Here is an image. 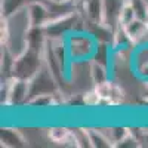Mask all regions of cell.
<instances>
[{
	"label": "cell",
	"mask_w": 148,
	"mask_h": 148,
	"mask_svg": "<svg viewBox=\"0 0 148 148\" xmlns=\"http://www.w3.org/2000/svg\"><path fill=\"white\" fill-rule=\"evenodd\" d=\"M99 43L101 42L88 30L71 31L64 39V46L70 61H92Z\"/></svg>",
	"instance_id": "obj_1"
},
{
	"label": "cell",
	"mask_w": 148,
	"mask_h": 148,
	"mask_svg": "<svg viewBox=\"0 0 148 148\" xmlns=\"http://www.w3.org/2000/svg\"><path fill=\"white\" fill-rule=\"evenodd\" d=\"M130 68L141 83H148V43L133 46Z\"/></svg>",
	"instance_id": "obj_2"
},
{
	"label": "cell",
	"mask_w": 148,
	"mask_h": 148,
	"mask_svg": "<svg viewBox=\"0 0 148 148\" xmlns=\"http://www.w3.org/2000/svg\"><path fill=\"white\" fill-rule=\"evenodd\" d=\"M47 138L53 144L65 147H79L76 132L67 126H51L47 129Z\"/></svg>",
	"instance_id": "obj_3"
},
{
	"label": "cell",
	"mask_w": 148,
	"mask_h": 148,
	"mask_svg": "<svg viewBox=\"0 0 148 148\" xmlns=\"http://www.w3.org/2000/svg\"><path fill=\"white\" fill-rule=\"evenodd\" d=\"M27 12L31 27H45L49 21V8L45 2L34 0L27 3Z\"/></svg>",
	"instance_id": "obj_4"
},
{
	"label": "cell",
	"mask_w": 148,
	"mask_h": 148,
	"mask_svg": "<svg viewBox=\"0 0 148 148\" xmlns=\"http://www.w3.org/2000/svg\"><path fill=\"white\" fill-rule=\"evenodd\" d=\"M82 101L86 107H89V108L102 107V99H101V96L98 95V92L95 90V88H90L88 90H84L82 93Z\"/></svg>",
	"instance_id": "obj_5"
},
{
	"label": "cell",
	"mask_w": 148,
	"mask_h": 148,
	"mask_svg": "<svg viewBox=\"0 0 148 148\" xmlns=\"http://www.w3.org/2000/svg\"><path fill=\"white\" fill-rule=\"evenodd\" d=\"M136 18V14H135V9H133V5L130 0H126L125 5L121 8V12H120V18H119V24L120 27H125L126 24H129L130 21H133Z\"/></svg>",
	"instance_id": "obj_6"
},
{
	"label": "cell",
	"mask_w": 148,
	"mask_h": 148,
	"mask_svg": "<svg viewBox=\"0 0 148 148\" xmlns=\"http://www.w3.org/2000/svg\"><path fill=\"white\" fill-rule=\"evenodd\" d=\"M47 2L53 3V5H62V6H65V5H76L77 6L76 0H47Z\"/></svg>",
	"instance_id": "obj_7"
}]
</instances>
